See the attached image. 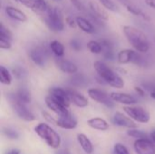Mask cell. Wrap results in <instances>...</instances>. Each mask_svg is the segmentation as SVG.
I'll return each mask as SVG.
<instances>
[{
  "instance_id": "obj_1",
  "label": "cell",
  "mask_w": 155,
  "mask_h": 154,
  "mask_svg": "<svg viewBox=\"0 0 155 154\" xmlns=\"http://www.w3.org/2000/svg\"><path fill=\"white\" fill-rule=\"evenodd\" d=\"M123 32L133 48L142 54H146L150 50V42L147 35L140 29L133 25H124Z\"/></svg>"
},
{
  "instance_id": "obj_2",
  "label": "cell",
  "mask_w": 155,
  "mask_h": 154,
  "mask_svg": "<svg viewBox=\"0 0 155 154\" xmlns=\"http://www.w3.org/2000/svg\"><path fill=\"white\" fill-rule=\"evenodd\" d=\"M94 68L104 84L117 89H121L124 86V79L103 61H95L94 63Z\"/></svg>"
},
{
  "instance_id": "obj_3",
  "label": "cell",
  "mask_w": 155,
  "mask_h": 154,
  "mask_svg": "<svg viewBox=\"0 0 155 154\" xmlns=\"http://www.w3.org/2000/svg\"><path fill=\"white\" fill-rule=\"evenodd\" d=\"M35 132L36 134L44 140L48 146L53 149H58L61 145L60 135L48 124L41 123L35 127Z\"/></svg>"
},
{
  "instance_id": "obj_4",
  "label": "cell",
  "mask_w": 155,
  "mask_h": 154,
  "mask_svg": "<svg viewBox=\"0 0 155 154\" xmlns=\"http://www.w3.org/2000/svg\"><path fill=\"white\" fill-rule=\"evenodd\" d=\"M45 23L53 32H62L64 29V20L61 10L55 6H49L45 13Z\"/></svg>"
},
{
  "instance_id": "obj_5",
  "label": "cell",
  "mask_w": 155,
  "mask_h": 154,
  "mask_svg": "<svg viewBox=\"0 0 155 154\" xmlns=\"http://www.w3.org/2000/svg\"><path fill=\"white\" fill-rule=\"evenodd\" d=\"M13 111L15 113V114L22 120L25 122H33L35 120V117L34 113L30 111V109L27 107L26 103H24L21 102L15 95V93H8L6 96Z\"/></svg>"
},
{
  "instance_id": "obj_6",
  "label": "cell",
  "mask_w": 155,
  "mask_h": 154,
  "mask_svg": "<svg viewBox=\"0 0 155 154\" xmlns=\"http://www.w3.org/2000/svg\"><path fill=\"white\" fill-rule=\"evenodd\" d=\"M28 56L35 65L44 67L48 61L49 52L45 45H35L28 51Z\"/></svg>"
},
{
  "instance_id": "obj_7",
  "label": "cell",
  "mask_w": 155,
  "mask_h": 154,
  "mask_svg": "<svg viewBox=\"0 0 155 154\" xmlns=\"http://www.w3.org/2000/svg\"><path fill=\"white\" fill-rule=\"evenodd\" d=\"M124 112L134 121L138 122L140 123H147L151 119L149 112L143 107L127 105L124 107Z\"/></svg>"
},
{
  "instance_id": "obj_8",
  "label": "cell",
  "mask_w": 155,
  "mask_h": 154,
  "mask_svg": "<svg viewBox=\"0 0 155 154\" xmlns=\"http://www.w3.org/2000/svg\"><path fill=\"white\" fill-rule=\"evenodd\" d=\"M89 97L108 108H113L114 106V101L111 98V95L99 88H90L87 91Z\"/></svg>"
},
{
  "instance_id": "obj_9",
  "label": "cell",
  "mask_w": 155,
  "mask_h": 154,
  "mask_svg": "<svg viewBox=\"0 0 155 154\" xmlns=\"http://www.w3.org/2000/svg\"><path fill=\"white\" fill-rule=\"evenodd\" d=\"M134 148L137 154H155V143L146 139H137L134 143Z\"/></svg>"
},
{
  "instance_id": "obj_10",
  "label": "cell",
  "mask_w": 155,
  "mask_h": 154,
  "mask_svg": "<svg viewBox=\"0 0 155 154\" xmlns=\"http://www.w3.org/2000/svg\"><path fill=\"white\" fill-rule=\"evenodd\" d=\"M49 95H51L54 99L58 101L65 107H69L71 104V100L66 89L61 87H52L49 90Z\"/></svg>"
},
{
  "instance_id": "obj_11",
  "label": "cell",
  "mask_w": 155,
  "mask_h": 154,
  "mask_svg": "<svg viewBox=\"0 0 155 154\" xmlns=\"http://www.w3.org/2000/svg\"><path fill=\"white\" fill-rule=\"evenodd\" d=\"M45 105L47 106V108L50 109L54 113H56L58 116H64V115H67L70 113L67 107L64 106L58 101L54 99L51 95H47L45 97Z\"/></svg>"
},
{
  "instance_id": "obj_12",
  "label": "cell",
  "mask_w": 155,
  "mask_h": 154,
  "mask_svg": "<svg viewBox=\"0 0 155 154\" xmlns=\"http://www.w3.org/2000/svg\"><path fill=\"white\" fill-rule=\"evenodd\" d=\"M112 121L114 124L120 126V127H125L129 129L136 128V123L133 121V119L127 114H124L120 112H116L114 114Z\"/></svg>"
},
{
  "instance_id": "obj_13",
  "label": "cell",
  "mask_w": 155,
  "mask_h": 154,
  "mask_svg": "<svg viewBox=\"0 0 155 154\" xmlns=\"http://www.w3.org/2000/svg\"><path fill=\"white\" fill-rule=\"evenodd\" d=\"M18 2L35 13H45L49 7L45 0H18Z\"/></svg>"
},
{
  "instance_id": "obj_14",
  "label": "cell",
  "mask_w": 155,
  "mask_h": 154,
  "mask_svg": "<svg viewBox=\"0 0 155 154\" xmlns=\"http://www.w3.org/2000/svg\"><path fill=\"white\" fill-rule=\"evenodd\" d=\"M111 98L118 103L124 105H134L137 103V99L132 94L126 93H119V92H112L110 93Z\"/></svg>"
},
{
  "instance_id": "obj_15",
  "label": "cell",
  "mask_w": 155,
  "mask_h": 154,
  "mask_svg": "<svg viewBox=\"0 0 155 154\" xmlns=\"http://www.w3.org/2000/svg\"><path fill=\"white\" fill-rule=\"evenodd\" d=\"M71 100V103L75 105L76 107L79 108H84L88 105L89 102L88 99L81 93H79L78 91L74 90V89H66Z\"/></svg>"
},
{
  "instance_id": "obj_16",
  "label": "cell",
  "mask_w": 155,
  "mask_h": 154,
  "mask_svg": "<svg viewBox=\"0 0 155 154\" xmlns=\"http://www.w3.org/2000/svg\"><path fill=\"white\" fill-rule=\"evenodd\" d=\"M77 120L71 114H67V115H64V116H59L58 119H56L55 121V124L62 128V129H65V130H74L76 128L77 126Z\"/></svg>"
},
{
  "instance_id": "obj_17",
  "label": "cell",
  "mask_w": 155,
  "mask_h": 154,
  "mask_svg": "<svg viewBox=\"0 0 155 154\" xmlns=\"http://www.w3.org/2000/svg\"><path fill=\"white\" fill-rule=\"evenodd\" d=\"M55 64H56V66L58 67V69L64 74H74L78 72V66L74 63H73L72 61L64 59L62 57H57Z\"/></svg>"
},
{
  "instance_id": "obj_18",
  "label": "cell",
  "mask_w": 155,
  "mask_h": 154,
  "mask_svg": "<svg viewBox=\"0 0 155 154\" xmlns=\"http://www.w3.org/2000/svg\"><path fill=\"white\" fill-rule=\"evenodd\" d=\"M5 12L9 18L15 21L20 23H25L27 21V15H25V13L16 7H14L12 5H7L5 8Z\"/></svg>"
},
{
  "instance_id": "obj_19",
  "label": "cell",
  "mask_w": 155,
  "mask_h": 154,
  "mask_svg": "<svg viewBox=\"0 0 155 154\" xmlns=\"http://www.w3.org/2000/svg\"><path fill=\"white\" fill-rule=\"evenodd\" d=\"M77 26L86 34H94L96 32V28L94 25L93 22L89 18H85L84 16H77L75 18Z\"/></svg>"
},
{
  "instance_id": "obj_20",
  "label": "cell",
  "mask_w": 155,
  "mask_h": 154,
  "mask_svg": "<svg viewBox=\"0 0 155 154\" xmlns=\"http://www.w3.org/2000/svg\"><path fill=\"white\" fill-rule=\"evenodd\" d=\"M136 53H137V51L133 50V49L121 50L116 55L117 61H118V63H120L122 64H129V63H133L134 60Z\"/></svg>"
},
{
  "instance_id": "obj_21",
  "label": "cell",
  "mask_w": 155,
  "mask_h": 154,
  "mask_svg": "<svg viewBox=\"0 0 155 154\" xmlns=\"http://www.w3.org/2000/svg\"><path fill=\"white\" fill-rule=\"evenodd\" d=\"M88 8H89L90 13L93 14L94 15H95L97 18L101 19V20H103V21L108 20L109 16H108L107 12H106L102 6H100L97 3H95V2H94V1L89 2V4H88Z\"/></svg>"
},
{
  "instance_id": "obj_22",
  "label": "cell",
  "mask_w": 155,
  "mask_h": 154,
  "mask_svg": "<svg viewBox=\"0 0 155 154\" xmlns=\"http://www.w3.org/2000/svg\"><path fill=\"white\" fill-rule=\"evenodd\" d=\"M100 43L102 44L103 46V56L106 59V60H114V45L111 43L110 40L108 39H100L99 40Z\"/></svg>"
},
{
  "instance_id": "obj_23",
  "label": "cell",
  "mask_w": 155,
  "mask_h": 154,
  "mask_svg": "<svg viewBox=\"0 0 155 154\" xmlns=\"http://www.w3.org/2000/svg\"><path fill=\"white\" fill-rule=\"evenodd\" d=\"M87 124L88 126H90L91 128L97 130V131H107L109 129V123L103 118L100 117H94V118H91L87 121Z\"/></svg>"
},
{
  "instance_id": "obj_24",
  "label": "cell",
  "mask_w": 155,
  "mask_h": 154,
  "mask_svg": "<svg viewBox=\"0 0 155 154\" xmlns=\"http://www.w3.org/2000/svg\"><path fill=\"white\" fill-rule=\"evenodd\" d=\"M88 78L81 73H75L72 74L69 79V84L74 87H84L88 84Z\"/></svg>"
},
{
  "instance_id": "obj_25",
  "label": "cell",
  "mask_w": 155,
  "mask_h": 154,
  "mask_svg": "<svg viewBox=\"0 0 155 154\" xmlns=\"http://www.w3.org/2000/svg\"><path fill=\"white\" fill-rule=\"evenodd\" d=\"M77 141L83 151L87 154H92L94 152V146L90 141V139L84 133H79L77 135Z\"/></svg>"
},
{
  "instance_id": "obj_26",
  "label": "cell",
  "mask_w": 155,
  "mask_h": 154,
  "mask_svg": "<svg viewBox=\"0 0 155 154\" xmlns=\"http://www.w3.org/2000/svg\"><path fill=\"white\" fill-rule=\"evenodd\" d=\"M50 50L56 57H63L65 53L64 45L58 40H53L49 44Z\"/></svg>"
},
{
  "instance_id": "obj_27",
  "label": "cell",
  "mask_w": 155,
  "mask_h": 154,
  "mask_svg": "<svg viewBox=\"0 0 155 154\" xmlns=\"http://www.w3.org/2000/svg\"><path fill=\"white\" fill-rule=\"evenodd\" d=\"M15 95H16V97H17L21 102H23L24 103L28 104V103H30L31 101H32L31 93H30V91H29L27 88H25V87H20V88L17 90V92L15 93Z\"/></svg>"
},
{
  "instance_id": "obj_28",
  "label": "cell",
  "mask_w": 155,
  "mask_h": 154,
  "mask_svg": "<svg viewBox=\"0 0 155 154\" xmlns=\"http://www.w3.org/2000/svg\"><path fill=\"white\" fill-rule=\"evenodd\" d=\"M0 82L5 85H10L12 83V75L10 72L3 65L0 66Z\"/></svg>"
},
{
  "instance_id": "obj_29",
  "label": "cell",
  "mask_w": 155,
  "mask_h": 154,
  "mask_svg": "<svg viewBox=\"0 0 155 154\" xmlns=\"http://www.w3.org/2000/svg\"><path fill=\"white\" fill-rule=\"evenodd\" d=\"M87 48L92 54H100L103 52L102 44L100 43V41H96V40H90L87 43Z\"/></svg>"
},
{
  "instance_id": "obj_30",
  "label": "cell",
  "mask_w": 155,
  "mask_h": 154,
  "mask_svg": "<svg viewBox=\"0 0 155 154\" xmlns=\"http://www.w3.org/2000/svg\"><path fill=\"white\" fill-rule=\"evenodd\" d=\"M107 10L112 12H118V6L113 0H97Z\"/></svg>"
},
{
  "instance_id": "obj_31",
  "label": "cell",
  "mask_w": 155,
  "mask_h": 154,
  "mask_svg": "<svg viewBox=\"0 0 155 154\" xmlns=\"http://www.w3.org/2000/svg\"><path fill=\"white\" fill-rule=\"evenodd\" d=\"M127 134L130 137H133V138H135V139H146V138H148L147 134L144 132L137 130V129H134V128L128 130L127 131Z\"/></svg>"
},
{
  "instance_id": "obj_32",
  "label": "cell",
  "mask_w": 155,
  "mask_h": 154,
  "mask_svg": "<svg viewBox=\"0 0 155 154\" xmlns=\"http://www.w3.org/2000/svg\"><path fill=\"white\" fill-rule=\"evenodd\" d=\"M0 37L6 38V39L11 40V41L13 39V34H12L11 31L7 27H5L3 23L0 24Z\"/></svg>"
},
{
  "instance_id": "obj_33",
  "label": "cell",
  "mask_w": 155,
  "mask_h": 154,
  "mask_svg": "<svg viewBox=\"0 0 155 154\" xmlns=\"http://www.w3.org/2000/svg\"><path fill=\"white\" fill-rule=\"evenodd\" d=\"M12 73H13V75L15 76V79H22L26 74L25 70L21 66H15V68H13Z\"/></svg>"
},
{
  "instance_id": "obj_34",
  "label": "cell",
  "mask_w": 155,
  "mask_h": 154,
  "mask_svg": "<svg viewBox=\"0 0 155 154\" xmlns=\"http://www.w3.org/2000/svg\"><path fill=\"white\" fill-rule=\"evenodd\" d=\"M70 2L72 3V5L79 11L82 12L84 14H87L88 13V9L86 8V6L80 1V0H70Z\"/></svg>"
},
{
  "instance_id": "obj_35",
  "label": "cell",
  "mask_w": 155,
  "mask_h": 154,
  "mask_svg": "<svg viewBox=\"0 0 155 154\" xmlns=\"http://www.w3.org/2000/svg\"><path fill=\"white\" fill-rule=\"evenodd\" d=\"M114 154H130L128 149L122 143H116L114 147Z\"/></svg>"
},
{
  "instance_id": "obj_36",
  "label": "cell",
  "mask_w": 155,
  "mask_h": 154,
  "mask_svg": "<svg viewBox=\"0 0 155 154\" xmlns=\"http://www.w3.org/2000/svg\"><path fill=\"white\" fill-rule=\"evenodd\" d=\"M11 46H12L11 40L6 39V38L0 37V48H1V49L8 50V49H10V48H11Z\"/></svg>"
},
{
  "instance_id": "obj_37",
  "label": "cell",
  "mask_w": 155,
  "mask_h": 154,
  "mask_svg": "<svg viewBox=\"0 0 155 154\" xmlns=\"http://www.w3.org/2000/svg\"><path fill=\"white\" fill-rule=\"evenodd\" d=\"M4 133L6 137L10 138V139H17L18 138V133L14 131L13 129L10 128H5L4 129Z\"/></svg>"
},
{
  "instance_id": "obj_38",
  "label": "cell",
  "mask_w": 155,
  "mask_h": 154,
  "mask_svg": "<svg viewBox=\"0 0 155 154\" xmlns=\"http://www.w3.org/2000/svg\"><path fill=\"white\" fill-rule=\"evenodd\" d=\"M70 46L72 49H74V51H80L82 49V44H81V42L76 39V38H74L70 41Z\"/></svg>"
},
{
  "instance_id": "obj_39",
  "label": "cell",
  "mask_w": 155,
  "mask_h": 154,
  "mask_svg": "<svg viewBox=\"0 0 155 154\" xmlns=\"http://www.w3.org/2000/svg\"><path fill=\"white\" fill-rule=\"evenodd\" d=\"M65 24H66L69 27H71V28H75V27L77 26L76 20L74 19V18L71 17V16H67V17L65 18Z\"/></svg>"
},
{
  "instance_id": "obj_40",
  "label": "cell",
  "mask_w": 155,
  "mask_h": 154,
  "mask_svg": "<svg viewBox=\"0 0 155 154\" xmlns=\"http://www.w3.org/2000/svg\"><path fill=\"white\" fill-rule=\"evenodd\" d=\"M134 90H135L136 93L139 96H141V97L145 96V90H144V88H142V87H139V86H135L134 87Z\"/></svg>"
},
{
  "instance_id": "obj_41",
  "label": "cell",
  "mask_w": 155,
  "mask_h": 154,
  "mask_svg": "<svg viewBox=\"0 0 155 154\" xmlns=\"http://www.w3.org/2000/svg\"><path fill=\"white\" fill-rule=\"evenodd\" d=\"M43 115H44V117L48 121V122H51V123H55V121L56 120H54L52 116H50L47 113H43Z\"/></svg>"
},
{
  "instance_id": "obj_42",
  "label": "cell",
  "mask_w": 155,
  "mask_h": 154,
  "mask_svg": "<svg viewBox=\"0 0 155 154\" xmlns=\"http://www.w3.org/2000/svg\"><path fill=\"white\" fill-rule=\"evenodd\" d=\"M118 1H120L125 6V8H127V7L131 6L132 5H134V3L131 0H118Z\"/></svg>"
},
{
  "instance_id": "obj_43",
  "label": "cell",
  "mask_w": 155,
  "mask_h": 154,
  "mask_svg": "<svg viewBox=\"0 0 155 154\" xmlns=\"http://www.w3.org/2000/svg\"><path fill=\"white\" fill-rule=\"evenodd\" d=\"M144 2L149 7L155 10V0H144Z\"/></svg>"
},
{
  "instance_id": "obj_44",
  "label": "cell",
  "mask_w": 155,
  "mask_h": 154,
  "mask_svg": "<svg viewBox=\"0 0 155 154\" xmlns=\"http://www.w3.org/2000/svg\"><path fill=\"white\" fill-rule=\"evenodd\" d=\"M55 154H70V152L67 149H61V150H58Z\"/></svg>"
},
{
  "instance_id": "obj_45",
  "label": "cell",
  "mask_w": 155,
  "mask_h": 154,
  "mask_svg": "<svg viewBox=\"0 0 155 154\" xmlns=\"http://www.w3.org/2000/svg\"><path fill=\"white\" fill-rule=\"evenodd\" d=\"M6 154H20V151L19 150H16V149H14V150L9 151Z\"/></svg>"
},
{
  "instance_id": "obj_46",
  "label": "cell",
  "mask_w": 155,
  "mask_h": 154,
  "mask_svg": "<svg viewBox=\"0 0 155 154\" xmlns=\"http://www.w3.org/2000/svg\"><path fill=\"white\" fill-rule=\"evenodd\" d=\"M151 138H152V140H153V142L155 143V130L154 131H153L152 133H151Z\"/></svg>"
},
{
  "instance_id": "obj_47",
  "label": "cell",
  "mask_w": 155,
  "mask_h": 154,
  "mask_svg": "<svg viewBox=\"0 0 155 154\" xmlns=\"http://www.w3.org/2000/svg\"><path fill=\"white\" fill-rule=\"evenodd\" d=\"M150 96H151V97H152L153 99H154V100H155V90H154V91H153V92H151V93H150Z\"/></svg>"
},
{
  "instance_id": "obj_48",
  "label": "cell",
  "mask_w": 155,
  "mask_h": 154,
  "mask_svg": "<svg viewBox=\"0 0 155 154\" xmlns=\"http://www.w3.org/2000/svg\"><path fill=\"white\" fill-rule=\"evenodd\" d=\"M54 1H60V0H54Z\"/></svg>"
},
{
  "instance_id": "obj_49",
  "label": "cell",
  "mask_w": 155,
  "mask_h": 154,
  "mask_svg": "<svg viewBox=\"0 0 155 154\" xmlns=\"http://www.w3.org/2000/svg\"><path fill=\"white\" fill-rule=\"evenodd\" d=\"M15 1H18V0H15Z\"/></svg>"
}]
</instances>
